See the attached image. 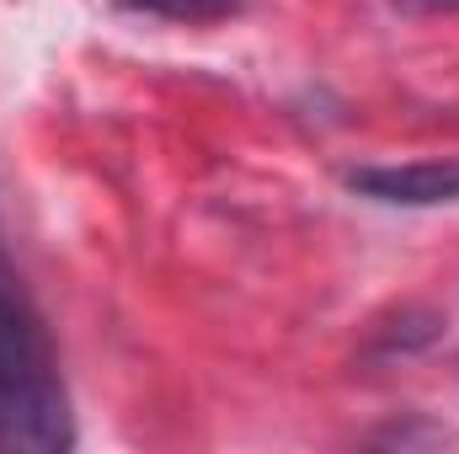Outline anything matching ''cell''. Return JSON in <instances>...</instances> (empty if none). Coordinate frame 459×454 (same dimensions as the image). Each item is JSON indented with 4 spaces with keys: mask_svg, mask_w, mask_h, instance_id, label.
I'll list each match as a JSON object with an SVG mask.
<instances>
[{
    "mask_svg": "<svg viewBox=\"0 0 459 454\" xmlns=\"http://www.w3.org/2000/svg\"><path fill=\"white\" fill-rule=\"evenodd\" d=\"M75 444L70 396L43 316L0 246V454H59Z\"/></svg>",
    "mask_w": 459,
    "mask_h": 454,
    "instance_id": "1",
    "label": "cell"
},
{
    "mask_svg": "<svg viewBox=\"0 0 459 454\" xmlns=\"http://www.w3.org/2000/svg\"><path fill=\"white\" fill-rule=\"evenodd\" d=\"M347 193L385 209H444L459 204V161H406V166H352Z\"/></svg>",
    "mask_w": 459,
    "mask_h": 454,
    "instance_id": "2",
    "label": "cell"
},
{
    "mask_svg": "<svg viewBox=\"0 0 459 454\" xmlns=\"http://www.w3.org/2000/svg\"><path fill=\"white\" fill-rule=\"evenodd\" d=\"M444 332V316L428 310V305H401L390 321H379L368 332V358H406V353H422L428 342Z\"/></svg>",
    "mask_w": 459,
    "mask_h": 454,
    "instance_id": "3",
    "label": "cell"
},
{
    "mask_svg": "<svg viewBox=\"0 0 459 454\" xmlns=\"http://www.w3.org/2000/svg\"><path fill=\"white\" fill-rule=\"evenodd\" d=\"M123 11H139V16H155V22H187V27H198V22H225L235 16L246 0H117Z\"/></svg>",
    "mask_w": 459,
    "mask_h": 454,
    "instance_id": "4",
    "label": "cell"
},
{
    "mask_svg": "<svg viewBox=\"0 0 459 454\" xmlns=\"http://www.w3.org/2000/svg\"><path fill=\"white\" fill-rule=\"evenodd\" d=\"M395 11H411V16H438V11H459V0H395Z\"/></svg>",
    "mask_w": 459,
    "mask_h": 454,
    "instance_id": "5",
    "label": "cell"
}]
</instances>
